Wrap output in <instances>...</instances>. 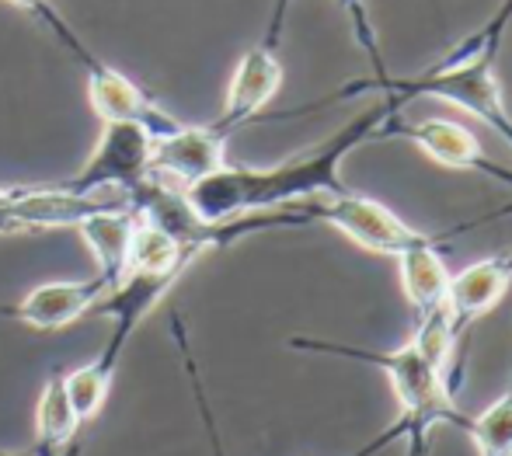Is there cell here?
I'll list each match as a JSON object with an SVG mask.
<instances>
[{
  "label": "cell",
  "mask_w": 512,
  "mask_h": 456,
  "mask_svg": "<svg viewBox=\"0 0 512 456\" xmlns=\"http://www.w3.org/2000/svg\"><path fill=\"white\" fill-rule=\"evenodd\" d=\"M464 436L478 446L481 456H512V373L502 397L467 418Z\"/></svg>",
  "instance_id": "14"
},
{
  "label": "cell",
  "mask_w": 512,
  "mask_h": 456,
  "mask_svg": "<svg viewBox=\"0 0 512 456\" xmlns=\"http://www.w3.org/2000/svg\"><path fill=\"white\" fill-rule=\"evenodd\" d=\"M290 349L297 352H314V356H335V359H352V363L373 366L387 376V383L394 387V397L401 404V415H408L422 429H436V425H453L464 432L467 411L457 408V397L446 380L443 369H436L422 352L415 349V342H405L398 349H366V345H345V342H328V338H310V335H293Z\"/></svg>",
  "instance_id": "3"
},
{
  "label": "cell",
  "mask_w": 512,
  "mask_h": 456,
  "mask_svg": "<svg viewBox=\"0 0 512 456\" xmlns=\"http://www.w3.org/2000/svg\"><path fill=\"white\" fill-rule=\"evenodd\" d=\"M227 164V136L209 126H178L175 133L154 140L150 178L175 188H189L216 175Z\"/></svg>",
  "instance_id": "8"
},
{
  "label": "cell",
  "mask_w": 512,
  "mask_h": 456,
  "mask_svg": "<svg viewBox=\"0 0 512 456\" xmlns=\"http://www.w3.org/2000/svg\"><path fill=\"white\" fill-rule=\"evenodd\" d=\"M154 140L157 136L147 126H140V122H102V136H98L88 164L63 185L74 188V192L129 195L150 178Z\"/></svg>",
  "instance_id": "5"
},
{
  "label": "cell",
  "mask_w": 512,
  "mask_h": 456,
  "mask_svg": "<svg viewBox=\"0 0 512 456\" xmlns=\"http://www.w3.org/2000/svg\"><path fill=\"white\" fill-rule=\"evenodd\" d=\"M408 429H411V418H408V415H398L391 425H387V429H380L377 436H370L363 446H356V450L345 453V456H380V453L387 450V446L401 443V439L408 436Z\"/></svg>",
  "instance_id": "17"
},
{
  "label": "cell",
  "mask_w": 512,
  "mask_h": 456,
  "mask_svg": "<svg viewBox=\"0 0 512 456\" xmlns=\"http://www.w3.org/2000/svg\"><path fill=\"white\" fill-rule=\"evenodd\" d=\"M338 4H342L345 18H349L352 39H356L359 49H363V53L370 56L373 74L387 70L384 56H380V39H377V28H373V18H370V7H366V0H338Z\"/></svg>",
  "instance_id": "16"
},
{
  "label": "cell",
  "mask_w": 512,
  "mask_h": 456,
  "mask_svg": "<svg viewBox=\"0 0 512 456\" xmlns=\"http://www.w3.org/2000/svg\"><path fill=\"white\" fill-rule=\"evenodd\" d=\"M380 140H408L411 147H418L429 161L443 164V168L474 171V175H485V178H492V182H502L512 188V168L492 161V157L485 154V147L478 143V136L457 119L405 122L398 112L387 119L384 129H380Z\"/></svg>",
  "instance_id": "6"
},
{
  "label": "cell",
  "mask_w": 512,
  "mask_h": 456,
  "mask_svg": "<svg viewBox=\"0 0 512 456\" xmlns=\"http://www.w3.org/2000/svg\"><path fill=\"white\" fill-rule=\"evenodd\" d=\"M290 4H293V0H276V4H272V18H269V28H265L262 46H269V49L279 46V35H283V28H286V14H290Z\"/></svg>",
  "instance_id": "18"
},
{
  "label": "cell",
  "mask_w": 512,
  "mask_h": 456,
  "mask_svg": "<svg viewBox=\"0 0 512 456\" xmlns=\"http://www.w3.org/2000/svg\"><path fill=\"white\" fill-rule=\"evenodd\" d=\"M279 88H283V63H279L276 49L258 42L237 60L227 84V98H223V112L220 119H213V129L230 140L237 129L265 112V105L276 98Z\"/></svg>",
  "instance_id": "9"
},
{
  "label": "cell",
  "mask_w": 512,
  "mask_h": 456,
  "mask_svg": "<svg viewBox=\"0 0 512 456\" xmlns=\"http://www.w3.org/2000/svg\"><path fill=\"white\" fill-rule=\"evenodd\" d=\"M509 286H512V248L453 272L446 307H450V321H453L457 338L464 335L474 321H481L488 310L499 307L502 296L509 293Z\"/></svg>",
  "instance_id": "10"
},
{
  "label": "cell",
  "mask_w": 512,
  "mask_h": 456,
  "mask_svg": "<svg viewBox=\"0 0 512 456\" xmlns=\"http://www.w3.org/2000/svg\"><path fill=\"white\" fill-rule=\"evenodd\" d=\"M401 443H405V456H429V429L411 422L408 436L401 439Z\"/></svg>",
  "instance_id": "20"
},
{
  "label": "cell",
  "mask_w": 512,
  "mask_h": 456,
  "mask_svg": "<svg viewBox=\"0 0 512 456\" xmlns=\"http://www.w3.org/2000/svg\"><path fill=\"white\" fill-rule=\"evenodd\" d=\"M108 293H112V282L102 272L88 275V279H56L35 286L32 293H25L14 307H4L0 314L32 331H63L81 317H91L95 303L105 300Z\"/></svg>",
  "instance_id": "7"
},
{
  "label": "cell",
  "mask_w": 512,
  "mask_h": 456,
  "mask_svg": "<svg viewBox=\"0 0 512 456\" xmlns=\"http://www.w3.org/2000/svg\"><path fill=\"white\" fill-rule=\"evenodd\" d=\"M401 272V289H405L411 310L415 317L436 314V310H450L446 307V293H450V269H446V258L439 251V244H425L415 248L408 255L394 258Z\"/></svg>",
  "instance_id": "12"
},
{
  "label": "cell",
  "mask_w": 512,
  "mask_h": 456,
  "mask_svg": "<svg viewBox=\"0 0 512 456\" xmlns=\"http://www.w3.org/2000/svg\"><path fill=\"white\" fill-rule=\"evenodd\" d=\"M398 112H401L398 101L380 98L377 105L359 112L338 133H331L328 140H321L317 147L304 150V154L286 157L283 164H272V168L223 164L216 175L182 188V195L199 220L223 223L248 213H269V209L297 206V202L317 199V195L342 192L345 185L338 178L342 161L356 147H363V143L380 140V129Z\"/></svg>",
  "instance_id": "1"
},
{
  "label": "cell",
  "mask_w": 512,
  "mask_h": 456,
  "mask_svg": "<svg viewBox=\"0 0 512 456\" xmlns=\"http://www.w3.org/2000/svg\"><path fill=\"white\" fill-rule=\"evenodd\" d=\"M11 234H25L14 216V206H11V185L0 188V237H11Z\"/></svg>",
  "instance_id": "19"
},
{
  "label": "cell",
  "mask_w": 512,
  "mask_h": 456,
  "mask_svg": "<svg viewBox=\"0 0 512 456\" xmlns=\"http://www.w3.org/2000/svg\"><path fill=\"white\" fill-rule=\"evenodd\" d=\"M509 213H512V202H506V206H502V209H495V213L478 216V220H474V227H481V223H488V220H499V216H509Z\"/></svg>",
  "instance_id": "22"
},
{
  "label": "cell",
  "mask_w": 512,
  "mask_h": 456,
  "mask_svg": "<svg viewBox=\"0 0 512 456\" xmlns=\"http://www.w3.org/2000/svg\"><path fill=\"white\" fill-rule=\"evenodd\" d=\"M7 4H14V7H21V11H28V14H35V18L42 21V25L49 28V32L56 35V39H60V46L63 49H70V53H74V60L81 63L84 70H91V67H98V56L91 53L88 46H84L81 42V35L74 32V28H70V21L63 18L60 14V7L53 4V0H7Z\"/></svg>",
  "instance_id": "15"
},
{
  "label": "cell",
  "mask_w": 512,
  "mask_h": 456,
  "mask_svg": "<svg viewBox=\"0 0 512 456\" xmlns=\"http://www.w3.org/2000/svg\"><path fill=\"white\" fill-rule=\"evenodd\" d=\"M485 25H488V32H492V35H502V39H506V32L512 25V0H502L499 11H495L492 21H485Z\"/></svg>",
  "instance_id": "21"
},
{
  "label": "cell",
  "mask_w": 512,
  "mask_h": 456,
  "mask_svg": "<svg viewBox=\"0 0 512 456\" xmlns=\"http://www.w3.org/2000/svg\"><path fill=\"white\" fill-rule=\"evenodd\" d=\"M0 456H32V453H0Z\"/></svg>",
  "instance_id": "23"
},
{
  "label": "cell",
  "mask_w": 512,
  "mask_h": 456,
  "mask_svg": "<svg viewBox=\"0 0 512 456\" xmlns=\"http://www.w3.org/2000/svg\"><path fill=\"white\" fill-rule=\"evenodd\" d=\"M307 213L310 223H328L338 234H345L352 244L373 251V255H387V258H401L415 248H425V244H443L446 237L464 234L474 223H460V227L446 230V234H425V230H415L408 220H401L391 206L370 199V195L359 192H331V195H317V199L297 202Z\"/></svg>",
  "instance_id": "4"
},
{
  "label": "cell",
  "mask_w": 512,
  "mask_h": 456,
  "mask_svg": "<svg viewBox=\"0 0 512 456\" xmlns=\"http://www.w3.org/2000/svg\"><path fill=\"white\" fill-rule=\"evenodd\" d=\"M133 230H136V209L133 202L119 209H105V213H95L77 227V234L84 237L91 258H95L98 269L112 289L126 279V265H129V244H133Z\"/></svg>",
  "instance_id": "11"
},
{
  "label": "cell",
  "mask_w": 512,
  "mask_h": 456,
  "mask_svg": "<svg viewBox=\"0 0 512 456\" xmlns=\"http://www.w3.org/2000/svg\"><path fill=\"white\" fill-rule=\"evenodd\" d=\"M81 432V418H77L74 404L63 387V373H53L39 390L35 401V450L32 456H63L67 446Z\"/></svg>",
  "instance_id": "13"
},
{
  "label": "cell",
  "mask_w": 512,
  "mask_h": 456,
  "mask_svg": "<svg viewBox=\"0 0 512 456\" xmlns=\"http://www.w3.org/2000/svg\"><path fill=\"white\" fill-rule=\"evenodd\" d=\"M495 67H499V53L488 49V53H478L471 60H457V63L436 60L432 67L418 70L411 77H394L387 70V74H373L366 81H349L345 88L328 94L324 101L297 108V112H310V108L331 105V101H342V98H356V94H380V98L398 101L401 108L415 98H439L446 105H457L467 115L481 119L512 147V108L506 105V94H502ZM297 112H286V115H297Z\"/></svg>",
  "instance_id": "2"
}]
</instances>
